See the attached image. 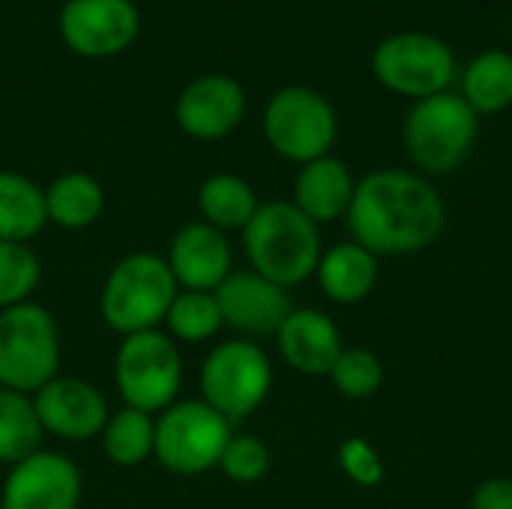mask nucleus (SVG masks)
<instances>
[{
  "label": "nucleus",
  "mask_w": 512,
  "mask_h": 509,
  "mask_svg": "<svg viewBox=\"0 0 512 509\" xmlns=\"http://www.w3.org/2000/svg\"><path fill=\"white\" fill-rule=\"evenodd\" d=\"M345 222L351 240L375 258H402L441 240L447 204L429 177L405 168H378L357 180Z\"/></svg>",
  "instance_id": "nucleus-1"
},
{
  "label": "nucleus",
  "mask_w": 512,
  "mask_h": 509,
  "mask_svg": "<svg viewBox=\"0 0 512 509\" xmlns=\"http://www.w3.org/2000/svg\"><path fill=\"white\" fill-rule=\"evenodd\" d=\"M240 234L249 270L288 291L309 282L324 255L321 225L300 213L294 201H264Z\"/></svg>",
  "instance_id": "nucleus-2"
},
{
  "label": "nucleus",
  "mask_w": 512,
  "mask_h": 509,
  "mask_svg": "<svg viewBox=\"0 0 512 509\" xmlns=\"http://www.w3.org/2000/svg\"><path fill=\"white\" fill-rule=\"evenodd\" d=\"M180 285L156 252H129L105 276L99 291V315L120 339L159 330Z\"/></svg>",
  "instance_id": "nucleus-3"
},
{
  "label": "nucleus",
  "mask_w": 512,
  "mask_h": 509,
  "mask_svg": "<svg viewBox=\"0 0 512 509\" xmlns=\"http://www.w3.org/2000/svg\"><path fill=\"white\" fill-rule=\"evenodd\" d=\"M480 117L462 93H435L411 105L402 141L411 165L423 177H447L465 165L477 144Z\"/></svg>",
  "instance_id": "nucleus-4"
},
{
  "label": "nucleus",
  "mask_w": 512,
  "mask_h": 509,
  "mask_svg": "<svg viewBox=\"0 0 512 509\" xmlns=\"http://www.w3.org/2000/svg\"><path fill=\"white\" fill-rule=\"evenodd\" d=\"M60 330L54 315L27 300L0 312V387L33 396L60 375Z\"/></svg>",
  "instance_id": "nucleus-5"
},
{
  "label": "nucleus",
  "mask_w": 512,
  "mask_h": 509,
  "mask_svg": "<svg viewBox=\"0 0 512 509\" xmlns=\"http://www.w3.org/2000/svg\"><path fill=\"white\" fill-rule=\"evenodd\" d=\"M234 423L204 399H177L156 414L153 459L174 477H201L219 468Z\"/></svg>",
  "instance_id": "nucleus-6"
},
{
  "label": "nucleus",
  "mask_w": 512,
  "mask_h": 509,
  "mask_svg": "<svg viewBox=\"0 0 512 509\" xmlns=\"http://www.w3.org/2000/svg\"><path fill=\"white\" fill-rule=\"evenodd\" d=\"M114 387L126 408L162 414L180 399L183 357L165 330L123 336L114 354Z\"/></svg>",
  "instance_id": "nucleus-7"
},
{
  "label": "nucleus",
  "mask_w": 512,
  "mask_h": 509,
  "mask_svg": "<svg viewBox=\"0 0 512 509\" xmlns=\"http://www.w3.org/2000/svg\"><path fill=\"white\" fill-rule=\"evenodd\" d=\"M201 399L231 423L252 417L273 390V363L258 342L225 339L201 363Z\"/></svg>",
  "instance_id": "nucleus-8"
},
{
  "label": "nucleus",
  "mask_w": 512,
  "mask_h": 509,
  "mask_svg": "<svg viewBox=\"0 0 512 509\" xmlns=\"http://www.w3.org/2000/svg\"><path fill=\"white\" fill-rule=\"evenodd\" d=\"M339 135V117L330 99L312 87L288 84L264 108V138L276 156L306 165L330 156Z\"/></svg>",
  "instance_id": "nucleus-9"
},
{
  "label": "nucleus",
  "mask_w": 512,
  "mask_h": 509,
  "mask_svg": "<svg viewBox=\"0 0 512 509\" xmlns=\"http://www.w3.org/2000/svg\"><path fill=\"white\" fill-rule=\"evenodd\" d=\"M372 72L390 93L420 102L450 90L456 78V54L435 33L402 30L375 45Z\"/></svg>",
  "instance_id": "nucleus-10"
},
{
  "label": "nucleus",
  "mask_w": 512,
  "mask_h": 509,
  "mask_svg": "<svg viewBox=\"0 0 512 509\" xmlns=\"http://www.w3.org/2000/svg\"><path fill=\"white\" fill-rule=\"evenodd\" d=\"M60 39L81 57L102 60L126 51L141 30L132 0H69L60 9Z\"/></svg>",
  "instance_id": "nucleus-11"
},
{
  "label": "nucleus",
  "mask_w": 512,
  "mask_h": 509,
  "mask_svg": "<svg viewBox=\"0 0 512 509\" xmlns=\"http://www.w3.org/2000/svg\"><path fill=\"white\" fill-rule=\"evenodd\" d=\"M213 294L222 312V327L249 342L276 336L285 318L294 312L291 291L255 270H234Z\"/></svg>",
  "instance_id": "nucleus-12"
},
{
  "label": "nucleus",
  "mask_w": 512,
  "mask_h": 509,
  "mask_svg": "<svg viewBox=\"0 0 512 509\" xmlns=\"http://www.w3.org/2000/svg\"><path fill=\"white\" fill-rule=\"evenodd\" d=\"M33 408L42 432L66 444L96 441L111 414L102 390L75 375L51 378L39 393H33Z\"/></svg>",
  "instance_id": "nucleus-13"
},
{
  "label": "nucleus",
  "mask_w": 512,
  "mask_h": 509,
  "mask_svg": "<svg viewBox=\"0 0 512 509\" xmlns=\"http://www.w3.org/2000/svg\"><path fill=\"white\" fill-rule=\"evenodd\" d=\"M84 480L78 465L54 450H39L12 465L0 486V509H78Z\"/></svg>",
  "instance_id": "nucleus-14"
},
{
  "label": "nucleus",
  "mask_w": 512,
  "mask_h": 509,
  "mask_svg": "<svg viewBox=\"0 0 512 509\" xmlns=\"http://www.w3.org/2000/svg\"><path fill=\"white\" fill-rule=\"evenodd\" d=\"M246 117V90L225 72H207L192 78L177 102L174 120L183 135L195 141H222Z\"/></svg>",
  "instance_id": "nucleus-15"
},
{
  "label": "nucleus",
  "mask_w": 512,
  "mask_h": 509,
  "mask_svg": "<svg viewBox=\"0 0 512 509\" xmlns=\"http://www.w3.org/2000/svg\"><path fill=\"white\" fill-rule=\"evenodd\" d=\"M165 261L183 291H216L234 273L228 234L204 219H192L174 231Z\"/></svg>",
  "instance_id": "nucleus-16"
},
{
  "label": "nucleus",
  "mask_w": 512,
  "mask_h": 509,
  "mask_svg": "<svg viewBox=\"0 0 512 509\" xmlns=\"http://www.w3.org/2000/svg\"><path fill=\"white\" fill-rule=\"evenodd\" d=\"M273 339L282 363L309 378L330 375L333 363L345 348L339 324L321 309H309V306L306 309L294 306V312L285 318V324Z\"/></svg>",
  "instance_id": "nucleus-17"
},
{
  "label": "nucleus",
  "mask_w": 512,
  "mask_h": 509,
  "mask_svg": "<svg viewBox=\"0 0 512 509\" xmlns=\"http://www.w3.org/2000/svg\"><path fill=\"white\" fill-rule=\"evenodd\" d=\"M354 189H357V180H354L351 168L330 153V156L300 165L291 201L315 225H327V222L348 216Z\"/></svg>",
  "instance_id": "nucleus-18"
},
{
  "label": "nucleus",
  "mask_w": 512,
  "mask_h": 509,
  "mask_svg": "<svg viewBox=\"0 0 512 509\" xmlns=\"http://www.w3.org/2000/svg\"><path fill=\"white\" fill-rule=\"evenodd\" d=\"M315 279L324 297L336 306H357L372 297L378 285V258L360 243H336L324 249Z\"/></svg>",
  "instance_id": "nucleus-19"
},
{
  "label": "nucleus",
  "mask_w": 512,
  "mask_h": 509,
  "mask_svg": "<svg viewBox=\"0 0 512 509\" xmlns=\"http://www.w3.org/2000/svg\"><path fill=\"white\" fill-rule=\"evenodd\" d=\"M48 225L63 231H87L105 213V189L87 171H63L45 186Z\"/></svg>",
  "instance_id": "nucleus-20"
},
{
  "label": "nucleus",
  "mask_w": 512,
  "mask_h": 509,
  "mask_svg": "<svg viewBox=\"0 0 512 509\" xmlns=\"http://www.w3.org/2000/svg\"><path fill=\"white\" fill-rule=\"evenodd\" d=\"M45 225V189L18 171L0 168V240L30 243Z\"/></svg>",
  "instance_id": "nucleus-21"
},
{
  "label": "nucleus",
  "mask_w": 512,
  "mask_h": 509,
  "mask_svg": "<svg viewBox=\"0 0 512 509\" xmlns=\"http://www.w3.org/2000/svg\"><path fill=\"white\" fill-rule=\"evenodd\" d=\"M261 201L249 180L231 171L210 174L198 189V213L207 225L219 231H243L258 213Z\"/></svg>",
  "instance_id": "nucleus-22"
},
{
  "label": "nucleus",
  "mask_w": 512,
  "mask_h": 509,
  "mask_svg": "<svg viewBox=\"0 0 512 509\" xmlns=\"http://www.w3.org/2000/svg\"><path fill=\"white\" fill-rule=\"evenodd\" d=\"M462 99L477 117L501 114L512 105V54L501 48L480 51L462 72Z\"/></svg>",
  "instance_id": "nucleus-23"
},
{
  "label": "nucleus",
  "mask_w": 512,
  "mask_h": 509,
  "mask_svg": "<svg viewBox=\"0 0 512 509\" xmlns=\"http://www.w3.org/2000/svg\"><path fill=\"white\" fill-rule=\"evenodd\" d=\"M102 453L114 468H138L147 459H153L156 444V417L135 411V408H117L108 414V423L99 435Z\"/></svg>",
  "instance_id": "nucleus-24"
},
{
  "label": "nucleus",
  "mask_w": 512,
  "mask_h": 509,
  "mask_svg": "<svg viewBox=\"0 0 512 509\" xmlns=\"http://www.w3.org/2000/svg\"><path fill=\"white\" fill-rule=\"evenodd\" d=\"M42 426L33 396L0 387V465L12 468L42 450Z\"/></svg>",
  "instance_id": "nucleus-25"
},
{
  "label": "nucleus",
  "mask_w": 512,
  "mask_h": 509,
  "mask_svg": "<svg viewBox=\"0 0 512 509\" xmlns=\"http://www.w3.org/2000/svg\"><path fill=\"white\" fill-rule=\"evenodd\" d=\"M222 330V312L213 291H177L168 315L165 333L177 345H204Z\"/></svg>",
  "instance_id": "nucleus-26"
},
{
  "label": "nucleus",
  "mask_w": 512,
  "mask_h": 509,
  "mask_svg": "<svg viewBox=\"0 0 512 509\" xmlns=\"http://www.w3.org/2000/svg\"><path fill=\"white\" fill-rule=\"evenodd\" d=\"M42 282V261L30 243L0 240V312L33 300Z\"/></svg>",
  "instance_id": "nucleus-27"
},
{
  "label": "nucleus",
  "mask_w": 512,
  "mask_h": 509,
  "mask_svg": "<svg viewBox=\"0 0 512 509\" xmlns=\"http://www.w3.org/2000/svg\"><path fill=\"white\" fill-rule=\"evenodd\" d=\"M327 378L345 399H372L384 387V363L369 348H342Z\"/></svg>",
  "instance_id": "nucleus-28"
},
{
  "label": "nucleus",
  "mask_w": 512,
  "mask_h": 509,
  "mask_svg": "<svg viewBox=\"0 0 512 509\" xmlns=\"http://www.w3.org/2000/svg\"><path fill=\"white\" fill-rule=\"evenodd\" d=\"M270 447L255 438V435H231L222 459H219V471L222 477H228L237 486H255L270 474Z\"/></svg>",
  "instance_id": "nucleus-29"
},
{
  "label": "nucleus",
  "mask_w": 512,
  "mask_h": 509,
  "mask_svg": "<svg viewBox=\"0 0 512 509\" xmlns=\"http://www.w3.org/2000/svg\"><path fill=\"white\" fill-rule=\"evenodd\" d=\"M339 468L360 489H378L384 483V459L363 435H351L339 444Z\"/></svg>",
  "instance_id": "nucleus-30"
},
{
  "label": "nucleus",
  "mask_w": 512,
  "mask_h": 509,
  "mask_svg": "<svg viewBox=\"0 0 512 509\" xmlns=\"http://www.w3.org/2000/svg\"><path fill=\"white\" fill-rule=\"evenodd\" d=\"M471 509H512V477L483 480L471 495Z\"/></svg>",
  "instance_id": "nucleus-31"
},
{
  "label": "nucleus",
  "mask_w": 512,
  "mask_h": 509,
  "mask_svg": "<svg viewBox=\"0 0 512 509\" xmlns=\"http://www.w3.org/2000/svg\"><path fill=\"white\" fill-rule=\"evenodd\" d=\"M60 3H69V0H60Z\"/></svg>",
  "instance_id": "nucleus-32"
}]
</instances>
